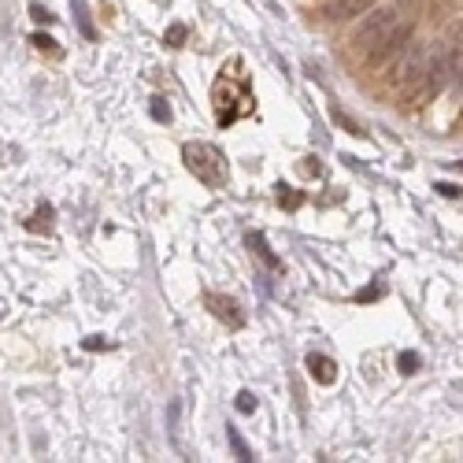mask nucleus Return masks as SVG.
<instances>
[{
    "mask_svg": "<svg viewBox=\"0 0 463 463\" xmlns=\"http://www.w3.org/2000/svg\"><path fill=\"white\" fill-rule=\"evenodd\" d=\"M426 63H430V48L423 41H411L404 48V60L396 63V71H393L389 82H393L396 89H415L419 82H423V74H426Z\"/></svg>",
    "mask_w": 463,
    "mask_h": 463,
    "instance_id": "1",
    "label": "nucleus"
},
{
    "mask_svg": "<svg viewBox=\"0 0 463 463\" xmlns=\"http://www.w3.org/2000/svg\"><path fill=\"white\" fill-rule=\"evenodd\" d=\"M182 156H186V167L201 182H208V186H223V156L215 152L211 145H186Z\"/></svg>",
    "mask_w": 463,
    "mask_h": 463,
    "instance_id": "2",
    "label": "nucleus"
},
{
    "mask_svg": "<svg viewBox=\"0 0 463 463\" xmlns=\"http://www.w3.org/2000/svg\"><path fill=\"white\" fill-rule=\"evenodd\" d=\"M401 11H404V8H393V4L374 8L367 19H363V26L356 30V45H359V48H374L396 23H401Z\"/></svg>",
    "mask_w": 463,
    "mask_h": 463,
    "instance_id": "3",
    "label": "nucleus"
},
{
    "mask_svg": "<svg viewBox=\"0 0 463 463\" xmlns=\"http://www.w3.org/2000/svg\"><path fill=\"white\" fill-rule=\"evenodd\" d=\"M411 34H415L411 23H396L374 48H367V67H382V63H389L396 52H404V48L411 45Z\"/></svg>",
    "mask_w": 463,
    "mask_h": 463,
    "instance_id": "4",
    "label": "nucleus"
},
{
    "mask_svg": "<svg viewBox=\"0 0 463 463\" xmlns=\"http://www.w3.org/2000/svg\"><path fill=\"white\" fill-rule=\"evenodd\" d=\"M374 0H334V4L323 8V19L326 23H341V19H352V15H359L363 8H371Z\"/></svg>",
    "mask_w": 463,
    "mask_h": 463,
    "instance_id": "5",
    "label": "nucleus"
},
{
    "mask_svg": "<svg viewBox=\"0 0 463 463\" xmlns=\"http://www.w3.org/2000/svg\"><path fill=\"white\" fill-rule=\"evenodd\" d=\"M308 374L316 378L319 386H334V382H338V367H334V359H330V356H319V352H311V356H308Z\"/></svg>",
    "mask_w": 463,
    "mask_h": 463,
    "instance_id": "6",
    "label": "nucleus"
},
{
    "mask_svg": "<svg viewBox=\"0 0 463 463\" xmlns=\"http://www.w3.org/2000/svg\"><path fill=\"white\" fill-rule=\"evenodd\" d=\"M208 304H211V311H215V316H219L223 323H230L234 330H241V326H245V316L238 311V304L230 301V296H208Z\"/></svg>",
    "mask_w": 463,
    "mask_h": 463,
    "instance_id": "7",
    "label": "nucleus"
},
{
    "mask_svg": "<svg viewBox=\"0 0 463 463\" xmlns=\"http://www.w3.org/2000/svg\"><path fill=\"white\" fill-rule=\"evenodd\" d=\"M26 230H30V234H45V230H52V208L41 204V208L26 219Z\"/></svg>",
    "mask_w": 463,
    "mask_h": 463,
    "instance_id": "8",
    "label": "nucleus"
},
{
    "mask_svg": "<svg viewBox=\"0 0 463 463\" xmlns=\"http://www.w3.org/2000/svg\"><path fill=\"white\" fill-rule=\"evenodd\" d=\"M74 23H78V30H82V38L96 41V26L89 23V11H86V4H82V0H74Z\"/></svg>",
    "mask_w": 463,
    "mask_h": 463,
    "instance_id": "9",
    "label": "nucleus"
},
{
    "mask_svg": "<svg viewBox=\"0 0 463 463\" xmlns=\"http://www.w3.org/2000/svg\"><path fill=\"white\" fill-rule=\"evenodd\" d=\"M249 245H252V249H256V252L263 256V263H267V267H278V256H274V252L267 249V241H263L260 234H249Z\"/></svg>",
    "mask_w": 463,
    "mask_h": 463,
    "instance_id": "10",
    "label": "nucleus"
},
{
    "mask_svg": "<svg viewBox=\"0 0 463 463\" xmlns=\"http://www.w3.org/2000/svg\"><path fill=\"white\" fill-rule=\"evenodd\" d=\"M230 445H234L238 459H252V449H249V445H245V437L238 434V430H230Z\"/></svg>",
    "mask_w": 463,
    "mask_h": 463,
    "instance_id": "11",
    "label": "nucleus"
},
{
    "mask_svg": "<svg viewBox=\"0 0 463 463\" xmlns=\"http://www.w3.org/2000/svg\"><path fill=\"white\" fill-rule=\"evenodd\" d=\"M152 119H156V123H171V108H167V101H163V96H156V101H152Z\"/></svg>",
    "mask_w": 463,
    "mask_h": 463,
    "instance_id": "12",
    "label": "nucleus"
},
{
    "mask_svg": "<svg viewBox=\"0 0 463 463\" xmlns=\"http://www.w3.org/2000/svg\"><path fill=\"white\" fill-rule=\"evenodd\" d=\"M186 34H189V30L182 26V23H174V26L167 30V45H174V48H178V45H186Z\"/></svg>",
    "mask_w": 463,
    "mask_h": 463,
    "instance_id": "13",
    "label": "nucleus"
},
{
    "mask_svg": "<svg viewBox=\"0 0 463 463\" xmlns=\"http://www.w3.org/2000/svg\"><path fill=\"white\" fill-rule=\"evenodd\" d=\"M278 204H282V208H301L304 196H301V193H286V186H282V193H278Z\"/></svg>",
    "mask_w": 463,
    "mask_h": 463,
    "instance_id": "14",
    "label": "nucleus"
},
{
    "mask_svg": "<svg viewBox=\"0 0 463 463\" xmlns=\"http://www.w3.org/2000/svg\"><path fill=\"white\" fill-rule=\"evenodd\" d=\"M238 411H241V415H252V411H256V401H252V393H249V389L238 393Z\"/></svg>",
    "mask_w": 463,
    "mask_h": 463,
    "instance_id": "15",
    "label": "nucleus"
},
{
    "mask_svg": "<svg viewBox=\"0 0 463 463\" xmlns=\"http://www.w3.org/2000/svg\"><path fill=\"white\" fill-rule=\"evenodd\" d=\"M30 19H34V23H52V15H48L45 4H30Z\"/></svg>",
    "mask_w": 463,
    "mask_h": 463,
    "instance_id": "16",
    "label": "nucleus"
},
{
    "mask_svg": "<svg viewBox=\"0 0 463 463\" xmlns=\"http://www.w3.org/2000/svg\"><path fill=\"white\" fill-rule=\"evenodd\" d=\"M401 371H404V374L419 371V356H415V352H404V356H401Z\"/></svg>",
    "mask_w": 463,
    "mask_h": 463,
    "instance_id": "17",
    "label": "nucleus"
},
{
    "mask_svg": "<svg viewBox=\"0 0 463 463\" xmlns=\"http://www.w3.org/2000/svg\"><path fill=\"white\" fill-rule=\"evenodd\" d=\"M82 349H86V352H104L108 341L104 338H86V341H82Z\"/></svg>",
    "mask_w": 463,
    "mask_h": 463,
    "instance_id": "18",
    "label": "nucleus"
},
{
    "mask_svg": "<svg viewBox=\"0 0 463 463\" xmlns=\"http://www.w3.org/2000/svg\"><path fill=\"white\" fill-rule=\"evenodd\" d=\"M30 41H34V48H48V52H56V45H52V38H48V34H34Z\"/></svg>",
    "mask_w": 463,
    "mask_h": 463,
    "instance_id": "19",
    "label": "nucleus"
},
{
    "mask_svg": "<svg viewBox=\"0 0 463 463\" xmlns=\"http://www.w3.org/2000/svg\"><path fill=\"white\" fill-rule=\"evenodd\" d=\"M378 293H382V289H378V286H367V289H359V293H356V301H374Z\"/></svg>",
    "mask_w": 463,
    "mask_h": 463,
    "instance_id": "20",
    "label": "nucleus"
},
{
    "mask_svg": "<svg viewBox=\"0 0 463 463\" xmlns=\"http://www.w3.org/2000/svg\"><path fill=\"white\" fill-rule=\"evenodd\" d=\"M437 193H441V196H459V189H456V186H449V182H441Z\"/></svg>",
    "mask_w": 463,
    "mask_h": 463,
    "instance_id": "21",
    "label": "nucleus"
},
{
    "mask_svg": "<svg viewBox=\"0 0 463 463\" xmlns=\"http://www.w3.org/2000/svg\"><path fill=\"white\" fill-rule=\"evenodd\" d=\"M459 86H463V74H459Z\"/></svg>",
    "mask_w": 463,
    "mask_h": 463,
    "instance_id": "22",
    "label": "nucleus"
}]
</instances>
